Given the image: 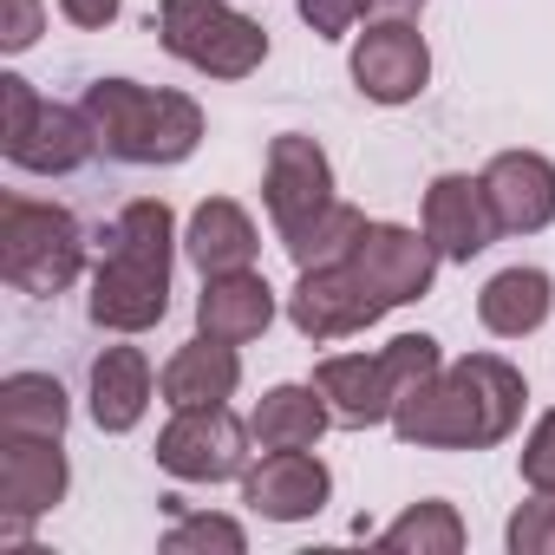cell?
Masks as SVG:
<instances>
[{
  "label": "cell",
  "mask_w": 555,
  "mask_h": 555,
  "mask_svg": "<svg viewBox=\"0 0 555 555\" xmlns=\"http://www.w3.org/2000/svg\"><path fill=\"white\" fill-rule=\"evenodd\" d=\"M522 405L529 386L503 353H464L392 412V431L418 451H490L522 425Z\"/></svg>",
  "instance_id": "6da1fadb"
},
{
  "label": "cell",
  "mask_w": 555,
  "mask_h": 555,
  "mask_svg": "<svg viewBox=\"0 0 555 555\" xmlns=\"http://www.w3.org/2000/svg\"><path fill=\"white\" fill-rule=\"evenodd\" d=\"M177 216L164 196H138L118 209L105 235V261L92 274V327L105 334H151L170 314V255H177Z\"/></svg>",
  "instance_id": "7a4b0ae2"
},
{
  "label": "cell",
  "mask_w": 555,
  "mask_h": 555,
  "mask_svg": "<svg viewBox=\"0 0 555 555\" xmlns=\"http://www.w3.org/2000/svg\"><path fill=\"white\" fill-rule=\"evenodd\" d=\"M86 118L92 138L112 164H138V170H170L183 157H196L203 144V105L190 92L170 86H138V79H92L86 86Z\"/></svg>",
  "instance_id": "3957f363"
},
{
  "label": "cell",
  "mask_w": 555,
  "mask_h": 555,
  "mask_svg": "<svg viewBox=\"0 0 555 555\" xmlns=\"http://www.w3.org/2000/svg\"><path fill=\"white\" fill-rule=\"evenodd\" d=\"M86 268V235L73 209L40 196H0V274L21 295H66Z\"/></svg>",
  "instance_id": "277c9868"
},
{
  "label": "cell",
  "mask_w": 555,
  "mask_h": 555,
  "mask_svg": "<svg viewBox=\"0 0 555 555\" xmlns=\"http://www.w3.org/2000/svg\"><path fill=\"white\" fill-rule=\"evenodd\" d=\"M157 40L203 79H248L268 60V27L229 0H157Z\"/></svg>",
  "instance_id": "5b68a950"
},
{
  "label": "cell",
  "mask_w": 555,
  "mask_h": 555,
  "mask_svg": "<svg viewBox=\"0 0 555 555\" xmlns=\"http://www.w3.org/2000/svg\"><path fill=\"white\" fill-rule=\"evenodd\" d=\"M0 151H8L14 170L73 177L99 151V138H92L86 105H53L21 73H0Z\"/></svg>",
  "instance_id": "8992f818"
},
{
  "label": "cell",
  "mask_w": 555,
  "mask_h": 555,
  "mask_svg": "<svg viewBox=\"0 0 555 555\" xmlns=\"http://www.w3.org/2000/svg\"><path fill=\"white\" fill-rule=\"evenodd\" d=\"M248 418H235L229 405H177L170 425L157 431V464L177 483H229L248 470Z\"/></svg>",
  "instance_id": "52a82bcc"
},
{
  "label": "cell",
  "mask_w": 555,
  "mask_h": 555,
  "mask_svg": "<svg viewBox=\"0 0 555 555\" xmlns=\"http://www.w3.org/2000/svg\"><path fill=\"white\" fill-rule=\"evenodd\" d=\"M392 308L379 301V288L360 274V261H327V268H301V282L288 288V321L301 340L327 347V340H347V334H366L373 321H386Z\"/></svg>",
  "instance_id": "ba28073f"
},
{
  "label": "cell",
  "mask_w": 555,
  "mask_h": 555,
  "mask_svg": "<svg viewBox=\"0 0 555 555\" xmlns=\"http://www.w3.org/2000/svg\"><path fill=\"white\" fill-rule=\"evenodd\" d=\"M360 99L373 105H412L431 86V47L412 21H366L353 34V60H347Z\"/></svg>",
  "instance_id": "9c48e42d"
},
{
  "label": "cell",
  "mask_w": 555,
  "mask_h": 555,
  "mask_svg": "<svg viewBox=\"0 0 555 555\" xmlns=\"http://www.w3.org/2000/svg\"><path fill=\"white\" fill-rule=\"evenodd\" d=\"M261 203H268L274 235L308 229L327 203H340V196H334V164H327V151H321L314 138H301V131H282V138L268 144V164H261Z\"/></svg>",
  "instance_id": "30bf717a"
},
{
  "label": "cell",
  "mask_w": 555,
  "mask_h": 555,
  "mask_svg": "<svg viewBox=\"0 0 555 555\" xmlns=\"http://www.w3.org/2000/svg\"><path fill=\"white\" fill-rule=\"evenodd\" d=\"M73 490V464L60 438H0V522L21 542L27 522L60 509Z\"/></svg>",
  "instance_id": "8fae6325"
},
{
  "label": "cell",
  "mask_w": 555,
  "mask_h": 555,
  "mask_svg": "<svg viewBox=\"0 0 555 555\" xmlns=\"http://www.w3.org/2000/svg\"><path fill=\"white\" fill-rule=\"evenodd\" d=\"M353 261H360V274L379 288V301L386 308H412V301H425L431 295V282H438V248H431V235L425 229H405V222H366V235H360V248H353Z\"/></svg>",
  "instance_id": "7c38bea8"
},
{
  "label": "cell",
  "mask_w": 555,
  "mask_h": 555,
  "mask_svg": "<svg viewBox=\"0 0 555 555\" xmlns=\"http://www.w3.org/2000/svg\"><path fill=\"white\" fill-rule=\"evenodd\" d=\"M418 229L431 235V248H438L444 261H477V255H483V248L503 235V229H496V209H490V190H483V177H464V170H444V177H431Z\"/></svg>",
  "instance_id": "4fadbf2b"
},
{
  "label": "cell",
  "mask_w": 555,
  "mask_h": 555,
  "mask_svg": "<svg viewBox=\"0 0 555 555\" xmlns=\"http://www.w3.org/2000/svg\"><path fill=\"white\" fill-rule=\"evenodd\" d=\"M334 496V470L314 451H268L261 464L242 470V503L268 522H308Z\"/></svg>",
  "instance_id": "5bb4252c"
},
{
  "label": "cell",
  "mask_w": 555,
  "mask_h": 555,
  "mask_svg": "<svg viewBox=\"0 0 555 555\" xmlns=\"http://www.w3.org/2000/svg\"><path fill=\"white\" fill-rule=\"evenodd\" d=\"M483 190L503 235H542L555 222V164L542 151H496L483 164Z\"/></svg>",
  "instance_id": "9a60e30c"
},
{
  "label": "cell",
  "mask_w": 555,
  "mask_h": 555,
  "mask_svg": "<svg viewBox=\"0 0 555 555\" xmlns=\"http://www.w3.org/2000/svg\"><path fill=\"white\" fill-rule=\"evenodd\" d=\"M274 288L268 274L255 268H229V274H203V295H196V334L209 340H229V347H248L274 327Z\"/></svg>",
  "instance_id": "2e32d148"
},
{
  "label": "cell",
  "mask_w": 555,
  "mask_h": 555,
  "mask_svg": "<svg viewBox=\"0 0 555 555\" xmlns=\"http://www.w3.org/2000/svg\"><path fill=\"white\" fill-rule=\"evenodd\" d=\"M314 392L327 399L334 425H347V431L392 425V386H386L379 353H327L314 366Z\"/></svg>",
  "instance_id": "e0dca14e"
},
{
  "label": "cell",
  "mask_w": 555,
  "mask_h": 555,
  "mask_svg": "<svg viewBox=\"0 0 555 555\" xmlns=\"http://www.w3.org/2000/svg\"><path fill=\"white\" fill-rule=\"evenodd\" d=\"M555 314V282H548V268H496L483 295H477V321L490 340H529L542 334Z\"/></svg>",
  "instance_id": "ac0fdd59"
},
{
  "label": "cell",
  "mask_w": 555,
  "mask_h": 555,
  "mask_svg": "<svg viewBox=\"0 0 555 555\" xmlns=\"http://www.w3.org/2000/svg\"><path fill=\"white\" fill-rule=\"evenodd\" d=\"M235 386H242V353L229 340H209V334H196L190 347H177L164 360V373H157V392H164L170 412L177 405H229Z\"/></svg>",
  "instance_id": "d6986e66"
},
{
  "label": "cell",
  "mask_w": 555,
  "mask_h": 555,
  "mask_svg": "<svg viewBox=\"0 0 555 555\" xmlns=\"http://www.w3.org/2000/svg\"><path fill=\"white\" fill-rule=\"evenodd\" d=\"M151 386H157V379H151L144 347H105V353L92 360V425L112 431V438L138 431L144 412H151Z\"/></svg>",
  "instance_id": "ffe728a7"
},
{
  "label": "cell",
  "mask_w": 555,
  "mask_h": 555,
  "mask_svg": "<svg viewBox=\"0 0 555 555\" xmlns=\"http://www.w3.org/2000/svg\"><path fill=\"white\" fill-rule=\"evenodd\" d=\"M255 216L235 203V196H209L190 209V229H183V255L203 268V274H229V268H255Z\"/></svg>",
  "instance_id": "44dd1931"
},
{
  "label": "cell",
  "mask_w": 555,
  "mask_h": 555,
  "mask_svg": "<svg viewBox=\"0 0 555 555\" xmlns=\"http://www.w3.org/2000/svg\"><path fill=\"white\" fill-rule=\"evenodd\" d=\"M327 425H334V412L314 392V379L308 386H268L248 412V431H255L261 451H314Z\"/></svg>",
  "instance_id": "7402d4cb"
},
{
  "label": "cell",
  "mask_w": 555,
  "mask_h": 555,
  "mask_svg": "<svg viewBox=\"0 0 555 555\" xmlns=\"http://www.w3.org/2000/svg\"><path fill=\"white\" fill-rule=\"evenodd\" d=\"M73 399L53 373H8L0 379V438H66Z\"/></svg>",
  "instance_id": "603a6c76"
},
{
  "label": "cell",
  "mask_w": 555,
  "mask_h": 555,
  "mask_svg": "<svg viewBox=\"0 0 555 555\" xmlns=\"http://www.w3.org/2000/svg\"><path fill=\"white\" fill-rule=\"evenodd\" d=\"M379 548H399V555H457L464 548V516H457V503L425 496L399 522L379 529Z\"/></svg>",
  "instance_id": "cb8c5ba5"
},
{
  "label": "cell",
  "mask_w": 555,
  "mask_h": 555,
  "mask_svg": "<svg viewBox=\"0 0 555 555\" xmlns=\"http://www.w3.org/2000/svg\"><path fill=\"white\" fill-rule=\"evenodd\" d=\"M360 235H366V209H353V203H327L308 229L282 235V248H288L295 268H327V261H347V255L360 248Z\"/></svg>",
  "instance_id": "d4e9b609"
},
{
  "label": "cell",
  "mask_w": 555,
  "mask_h": 555,
  "mask_svg": "<svg viewBox=\"0 0 555 555\" xmlns=\"http://www.w3.org/2000/svg\"><path fill=\"white\" fill-rule=\"evenodd\" d=\"M379 366H386L392 412H399L412 392H425V386L444 373V347H438L431 334H399V340H386V347H379Z\"/></svg>",
  "instance_id": "484cf974"
},
{
  "label": "cell",
  "mask_w": 555,
  "mask_h": 555,
  "mask_svg": "<svg viewBox=\"0 0 555 555\" xmlns=\"http://www.w3.org/2000/svg\"><path fill=\"white\" fill-rule=\"evenodd\" d=\"M170 509H177V496H164ZM164 548L170 555H183V548H222V555H242L248 548V529L235 522V516H183L177 509V522L164 529Z\"/></svg>",
  "instance_id": "4316f807"
},
{
  "label": "cell",
  "mask_w": 555,
  "mask_h": 555,
  "mask_svg": "<svg viewBox=\"0 0 555 555\" xmlns=\"http://www.w3.org/2000/svg\"><path fill=\"white\" fill-rule=\"evenodd\" d=\"M503 542H509V555H555V490H535V496L509 516Z\"/></svg>",
  "instance_id": "83f0119b"
},
{
  "label": "cell",
  "mask_w": 555,
  "mask_h": 555,
  "mask_svg": "<svg viewBox=\"0 0 555 555\" xmlns=\"http://www.w3.org/2000/svg\"><path fill=\"white\" fill-rule=\"evenodd\" d=\"M516 464H522V483H529V490H555V412H542V418L529 425Z\"/></svg>",
  "instance_id": "f1b7e54d"
},
{
  "label": "cell",
  "mask_w": 555,
  "mask_h": 555,
  "mask_svg": "<svg viewBox=\"0 0 555 555\" xmlns=\"http://www.w3.org/2000/svg\"><path fill=\"white\" fill-rule=\"evenodd\" d=\"M47 34V0H0V53H27Z\"/></svg>",
  "instance_id": "f546056e"
},
{
  "label": "cell",
  "mask_w": 555,
  "mask_h": 555,
  "mask_svg": "<svg viewBox=\"0 0 555 555\" xmlns=\"http://www.w3.org/2000/svg\"><path fill=\"white\" fill-rule=\"evenodd\" d=\"M301 21L314 27V40H347L360 21V0H295Z\"/></svg>",
  "instance_id": "4dcf8cb0"
},
{
  "label": "cell",
  "mask_w": 555,
  "mask_h": 555,
  "mask_svg": "<svg viewBox=\"0 0 555 555\" xmlns=\"http://www.w3.org/2000/svg\"><path fill=\"white\" fill-rule=\"evenodd\" d=\"M60 14H66L73 27H86V34H99V27H112V21L125 14V0H60Z\"/></svg>",
  "instance_id": "1f68e13d"
},
{
  "label": "cell",
  "mask_w": 555,
  "mask_h": 555,
  "mask_svg": "<svg viewBox=\"0 0 555 555\" xmlns=\"http://www.w3.org/2000/svg\"><path fill=\"white\" fill-rule=\"evenodd\" d=\"M425 8H431V0H360L366 21H418Z\"/></svg>",
  "instance_id": "d6a6232c"
}]
</instances>
